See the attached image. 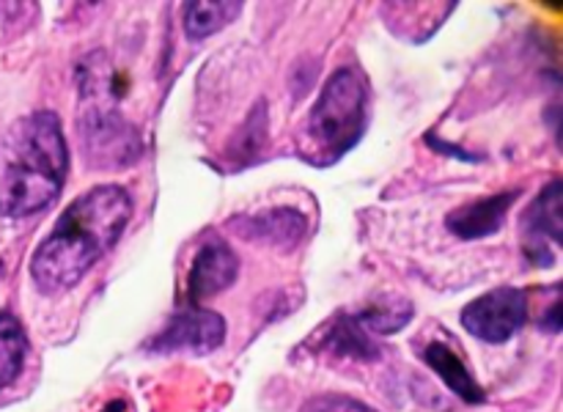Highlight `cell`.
<instances>
[{
  "mask_svg": "<svg viewBox=\"0 0 563 412\" xmlns=\"http://www.w3.org/2000/svg\"><path fill=\"white\" fill-rule=\"evenodd\" d=\"M132 218V198L121 185H99L71 201L31 258L42 294H60L119 242Z\"/></svg>",
  "mask_w": 563,
  "mask_h": 412,
  "instance_id": "1",
  "label": "cell"
},
{
  "mask_svg": "<svg viewBox=\"0 0 563 412\" xmlns=\"http://www.w3.org/2000/svg\"><path fill=\"white\" fill-rule=\"evenodd\" d=\"M69 170L60 119L53 110L27 113L0 146V214L31 218L53 207Z\"/></svg>",
  "mask_w": 563,
  "mask_h": 412,
  "instance_id": "2",
  "label": "cell"
},
{
  "mask_svg": "<svg viewBox=\"0 0 563 412\" xmlns=\"http://www.w3.org/2000/svg\"><path fill=\"white\" fill-rule=\"evenodd\" d=\"M368 80L363 71L341 66L324 82L311 115H308V137L317 146V154L339 159L357 146L366 130Z\"/></svg>",
  "mask_w": 563,
  "mask_h": 412,
  "instance_id": "3",
  "label": "cell"
},
{
  "mask_svg": "<svg viewBox=\"0 0 563 412\" xmlns=\"http://www.w3.org/2000/svg\"><path fill=\"white\" fill-rule=\"evenodd\" d=\"M77 132L93 168H121L141 157V137L113 108H88L77 119Z\"/></svg>",
  "mask_w": 563,
  "mask_h": 412,
  "instance_id": "4",
  "label": "cell"
},
{
  "mask_svg": "<svg viewBox=\"0 0 563 412\" xmlns=\"http://www.w3.org/2000/svg\"><path fill=\"white\" fill-rule=\"evenodd\" d=\"M528 319V297L515 286L487 291L462 311V327L487 344H504Z\"/></svg>",
  "mask_w": 563,
  "mask_h": 412,
  "instance_id": "5",
  "label": "cell"
},
{
  "mask_svg": "<svg viewBox=\"0 0 563 412\" xmlns=\"http://www.w3.org/2000/svg\"><path fill=\"white\" fill-rule=\"evenodd\" d=\"M225 341V319L218 311L207 308H187L170 316L168 327L159 330L146 344L148 352H190V355H209Z\"/></svg>",
  "mask_w": 563,
  "mask_h": 412,
  "instance_id": "6",
  "label": "cell"
},
{
  "mask_svg": "<svg viewBox=\"0 0 563 412\" xmlns=\"http://www.w3.org/2000/svg\"><path fill=\"white\" fill-rule=\"evenodd\" d=\"M240 275V258L223 240H209L198 247L187 275V300L196 308L207 297L229 289Z\"/></svg>",
  "mask_w": 563,
  "mask_h": 412,
  "instance_id": "7",
  "label": "cell"
},
{
  "mask_svg": "<svg viewBox=\"0 0 563 412\" xmlns=\"http://www.w3.org/2000/svg\"><path fill=\"white\" fill-rule=\"evenodd\" d=\"M515 198H520V190H509L500 192V196L462 203L460 209H454V212L445 218V223H449V229L454 231L456 236H462V240H482V236L500 231Z\"/></svg>",
  "mask_w": 563,
  "mask_h": 412,
  "instance_id": "8",
  "label": "cell"
},
{
  "mask_svg": "<svg viewBox=\"0 0 563 412\" xmlns=\"http://www.w3.org/2000/svg\"><path fill=\"white\" fill-rule=\"evenodd\" d=\"M231 229H236V234L245 236V240H262L275 247H295L306 234V218L297 209L280 207L269 209V212H258L253 218L231 220Z\"/></svg>",
  "mask_w": 563,
  "mask_h": 412,
  "instance_id": "9",
  "label": "cell"
},
{
  "mask_svg": "<svg viewBox=\"0 0 563 412\" xmlns=\"http://www.w3.org/2000/svg\"><path fill=\"white\" fill-rule=\"evenodd\" d=\"M528 231H531L533 242L528 245V253L537 247V261L539 264H553V256L544 250V242H555L561 245V181L553 179L542 190V196L533 201V207L528 209Z\"/></svg>",
  "mask_w": 563,
  "mask_h": 412,
  "instance_id": "10",
  "label": "cell"
},
{
  "mask_svg": "<svg viewBox=\"0 0 563 412\" xmlns=\"http://www.w3.org/2000/svg\"><path fill=\"white\" fill-rule=\"evenodd\" d=\"M423 360H427V366L432 368V371L438 374L462 401H467V404L484 401V390L478 388L476 377L467 371V366L460 360V355H456L451 346L434 341V344H429L427 349H423Z\"/></svg>",
  "mask_w": 563,
  "mask_h": 412,
  "instance_id": "11",
  "label": "cell"
},
{
  "mask_svg": "<svg viewBox=\"0 0 563 412\" xmlns=\"http://www.w3.org/2000/svg\"><path fill=\"white\" fill-rule=\"evenodd\" d=\"M322 346L339 357H355V360H374L379 349L374 346L372 335L361 327L355 316H335L324 327Z\"/></svg>",
  "mask_w": 563,
  "mask_h": 412,
  "instance_id": "12",
  "label": "cell"
},
{
  "mask_svg": "<svg viewBox=\"0 0 563 412\" xmlns=\"http://www.w3.org/2000/svg\"><path fill=\"white\" fill-rule=\"evenodd\" d=\"M27 355V335L14 313H0V390L20 377Z\"/></svg>",
  "mask_w": 563,
  "mask_h": 412,
  "instance_id": "13",
  "label": "cell"
},
{
  "mask_svg": "<svg viewBox=\"0 0 563 412\" xmlns=\"http://www.w3.org/2000/svg\"><path fill=\"white\" fill-rule=\"evenodd\" d=\"M242 11L240 3H209V0H198V3L185 5V31L190 38H207L212 33L223 31L231 20H236Z\"/></svg>",
  "mask_w": 563,
  "mask_h": 412,
  "instance_id": "14",
  "label": "cell"
},
{
  "mask_svg": "<svg viewBox=\"0 0 563 412\" xmlns=\"http://www.w3.org/2000/svg\"><path fill=\"white\" fill-rule=\"evenodd\" d=\"M355 319L368 335H394L412 319V305L399 302L396 308H368V311L357 313Z\"/></svg>",
  "mask_w": 563,
  "mask_h": 412,
  "instance_id": "15",
  "label": "cell"
},
{
  "mask_svg": "<svg viewBox=\"0 0 563 412\" xmlns=\"http://www.w3.org/2000/svg\"><path fill=\"white\" fill-rule=\"evenodd\" d=\"M302 412H377L352 396H317L302 407Z\"/></svg>",
  "mask_w": 563,
  "mask_h": 412,
  "instance_id": "16",
  "label": "cell"
},
{
  "mask_svg": "<svg viewBox=\"0 0 563 412\" xmlns=\"http://www.w3.org/2000/svg\"><path fill=\"white\" fill-rule=\"evenodd\" d=\"M542 327L550 330V333H559V330H561V300H559V297H555V302L550 305L548 322H542Z\"/></svg>",
  "mask_w": 563,
  "mask_h": 412,
  "instance_id": "17",
  "label": "cell"
},
{
  "mask_svg": "<svg viewBox=\"0 0 563 412\" xmlns=\"http://www.w3.org/2000/svg\"><path fill=\"white\" fill-rule=\"evenodd\" d=\"M0 275H3V261H0Z\"/></svg>",
  "mask_w": 563,
  "mask_h": 412,
  "instance_id": "18",
  "label": "cell"
}]
</instances>
